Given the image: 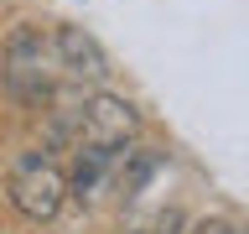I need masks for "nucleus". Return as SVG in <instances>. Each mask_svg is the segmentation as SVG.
Returning <instances> with one entry per match:
<instances>
[{
  "label": "nucleus",
  "mask_w": 249,
  "mask_h": 234,
  "mask_svg": "<svg viewBox=\"0 0 249 234\" xmlns=\"http://www.w3.org/2000/svg\"><path fill=\"white\" fill-rule=\"evenodd\" d=\"M187 234H249L244 224H229V218H202V224H192Z\"/></svg>",
  "instance_id": "39448f33"
},
{
  "label": "nucleus",
  "mask_w": 249,
  "mask_h": 234,
  "mask_svg": "<svg viewBox=\"0 0 249 234\" xmlns=\"http://www.w3.org/2000/svg\"><path fill=\"white\" fill-rule=\"evenodd\" d=\"M124 234H187V218L177 203H156V208L130 203L124 208Z\"/></svg>",
  "instance_id": "20e7f679"
},
{
  "label": "nucleus",
  "mask_w": 249,
  "mask_h": 234,
  "mask_svg": "<svg viewBox=\"0 0 249 234\" xmlns=\"http://www.w3.org/2000/svg\"><path fill=\"white\" fill-rule=\"evenodd\" d=\"M5 198L21 218L52 224L68 203V172L52 161V151H21L5 172Z\"/></svg>",
  "instance_id": "f03ea898"
},
{
  "label": "nucleus",
  "mask_w": 249,
  "mask_h": 234,
  "mask_svg": "<svg viewBox=\"0 0 249 234\" xmlns=\"http://www.w3.org/2000/svg\"><path fill=\"white\" fill-rule=\"evenodd\" d=\"M52 47H57V62H62V78L78 83V89H104L109 78V52L99 47V37L73 21H57L52 26Z\"/></svg>",
  "instance_id": "7ed1b4c3"
},
{
  "label": "nucleus",
  "mask_w": 249,
  "mask_h": 234,
  "mask_svg": "<svg viewBox=\"0 0 249 234\" xmlns=\"http://www.w3.org/2000/svg\"><path fill=\"white\" fill-rule=\"evenodd\" d=\"M0 73H5L11 99H21L26 109H47L57 99V89L68 83V78H62V62H57V47H52V31L31 26V21H21V26L5 37Z\"/></svg>",
  "instance_id": "f257e3e1"
}]
</instances>
